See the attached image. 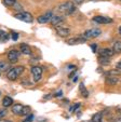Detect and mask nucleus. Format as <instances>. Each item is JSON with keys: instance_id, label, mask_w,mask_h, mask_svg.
Segmentation results:
<instances>
[{"instance_id": "36", "label": "nucleus", "mask_w": 121, "mask_h": 122, "mask_svg": "<svg viewBox=\"0 0 121 122\" xmlns=\"http://www.w3.org/2000/svg\"><path fill=\"white\" fill-rule=\"evenodd\" d=\"M76 3H78V5H80V3H82L83 2V0H74Z\"/></svg>"}, {"instance_id": "38", "label": "nucleus", "mask_w": 121, "mask_h": 122, "mask_svg": "<svg viewBox=\"0 0 121 122\" xmlns=\"http://www.w3.org/2000/svg\"><path fill=\"white\" fill-rule=\"evenodd\" d=\"M116 122H121V117H119V118H117L116 120H115Z\"/></svg>"}, {"instance_id": "32", "label": "nucleus", "mask_w": 121, "mask_h": 122, "mask_svg": "<svg viewBox=\"0 0 121 122\" xmlns=\"http://www.w3.org/2000/svg\"><path fill=\"white\" fill-rule=\"evenodd\" d=\"M61 95H63V91H58V92L55 93V94L53 95V96H54V97H59Z\"/></svg>"}, {"instance_id": "41", "label": "nucleus", "mask_w": 121, "mask_h": 122, "mask_svg": "<svg viewBox=\"0 0 121 122\" xmlns=\"http://www.w3.org/2000/svg\"><path fill=\"white\" fill-rule=\"evenodd\" d=\"M0 76H1V71H0Z\"/></svg>"}, {"instance_id": "1", "label": "nucleus", "mask_w": 121, "mask_h": 122, "mask_svg": "<svg viewBox=\"0 0 121 122\" xmlns=\"http://www.w3.org/2000/svg\"><path fill=\"white\" fill-rule=\"evenodd\" d=\"M75 9H76L75 5L73 2H70V1L64 2L57 7V11L59 13H62V15H70V14L74 13Z\"/></svg>"}, {"instance_id": "30", "label": "nucleus", "mask_w": 121, "mask_h": 122, "mask_svg": "<svg viewBox=\"0 0 121 122\" xmlns=\"http://www.w3.org/2000/svg\"><path fill=\"white\" fill-rule=\"evenodd\" d=\"M11 36H12V39H13L14 41H16V40L18 39V34H16V32H12Z\"/></svg>"}, {"instance_id": "31", "label": "nucleus", "mask_w": 121, "mask_h": 122, "mask_svg": "<svg viewBox=\"0 0 121 122\" xmlns=\"http://www.w3.org/2000/svg\"><path fill=\"white\" fill-rule=\"evenodd\" d=\"M14 5H15V10H16V11L23 12V11H22V5H17V3H15Z\"/></svg>"}, {"instance_id": "24", "label": "nucleus", "mask_w": 121, "mask_h": 122, "mask_svg": "<svg viewBox=\"0 0 121 122\" xmlns=\"http://www.w3.org/2000/svg\"><path fill=\"white\" fill-rule=\"evenodd\" d=\"M80 106H81L80 103H77V104H75V105H73V106L69 108V112H75L78 108H80Z\"/></svg>"}, {"instance_id": "9", "label": "nucleus", "mask_w": 121, "mask_h": 122, "mask_svg": "<svg viewBox=\"0 0 121 122\" xmlns=\"http://www.w3.org/2000/svg\"><path fill=\"white\" fill-rule=\"evenodd\" d=\"M93 21L97 24H110V23H112V19L106 17V16H94Z\"/></svg>"}, {"instance_id": "8", "label": "nucleus", "mask_w": 121, "mask_h": 122, "mask_svg": "<svg viewBox=\"0 0 121 122\" xmlns=\"http://www.w3.org/2000/svg\"><path fill=\"white\" fill-rule=\"evenodd\" d=\"M64 16L63 15H53L52 19H51V24H52V26H54V27H56V26H59L62 25L63 23H64Z\"/></svg>"}, {"instance_id": "29", "label": "nucleus", "mask_w": 121, "mask_h": 122, "mask_svg": "<svg viewBox=\"0 0 121 122\" xmlns=\"http://www.w3.org/2000/svg\"><path fill=\"white\" fill-rule=\"evenodd\" d=\"M5 115H7V110L5 109H0V119L5 117Z\"/></svg>"}, {"instance_id": "34", "label": "nucleus", "mask_w": 121, "mask_h": 122, "mask_svg": "<svg viewBox=\"0 0 121 122\" xmlns=\"http://www.w3.org/2000/svg\"><path fill=\"white\" fill-rule=\"evenodd\" d=\"M52 96H53L52 94H48V95H47V96H44L43 98H44V99H50V98H51V97H52Z\"/></svg>"}, {"instance_id": "7", "label": "nucleus", "mask_w": 121, "mask_h": 122, "mask_svg": "<svg viewBox=\"0 0 121 122\" xmlns=\"http://www.w3.org/2000/svg\"><path fill=\"white\" fill-rule=\"evenodd\" d=\"M52 16H53V13L51 11H49V12H47L46 14H43V15L39 16L38 19H37V21H38V23H40V24H46V23H48V22L51 21Z\"/></svg>"}, {"instance_id": "26", "label": "nucleus", "mask_w": 121, "mask_h": 122, "mask_svg": "<svg viewBox=\"0 0 121 122\" xmlns=\"http://www.w3.org/2000/svg\"><path fill=\"white\" fill-rule=\"evenodd\" d=\"M8 38H9V35L5 34L3 31H0V40H1V41H5Z\"/></svg>"}, {"instance_id": "14", "label": "nucleus", "mask_w": 121, "mask_h": 122, "mask_svg": "<svg viewBox=\"0 0 121 122\" xmlns=\"http://www.w3.org/2000/svg\"><path fill=\"white\" fill-rule=\"evenodd\" d=\"M100 56H105V57L109 58L114 55V51L110 50V49H102L100 51Z\"/></svg>"}, {"instance_id": "28", "label": "nucleus", "mask_w": 121, "mask_h": 122, "mask_svg": "<svg viewBox=\"0 0 121 122\" xmlns=\"http://www.w3.org/2000/svg\"><path fill=\"white\" fill-rule=\"evenodd\" d=\"M32 120H34V116H32V113H29V115H28V117L24 120V122H32Z\"/></svg>"}, {"instance_id": "3", "label": "nucleus", "mask_w": 121, "mask_h": 122, "mask_svg": "<svg viewBox=\"0 0 121 122\" xmlns=\"http://www.w3.org/2000/svg\"><path fill=\"white\" fill-rule=\"evenodd\" d=\"M102 34V30L100 28H92V29H89L87 31H84V34L82 35L85 39H92V38H96L98 37L100 35Z\"/></svg>"}, {"instance_id": "2", "label": "nucleus", "mask_w": 121, "mask_h": 122, "mask_svg": "<svg viewBox=\"0 0 121 122\" xmlns=\"http://www.w3.org/2000/svg\"><path fill=\"white\" fill-rule=\"evenodd\" d=\"M15 19H17L18 21H22V22H25V23H32L34 21V17L30 13L28 12H20V13L15 14L14 16Z\"/></svg>"}, {"instance_id": "42", "label": "nucleus", "mask_w": 121, "mask_h": 122, "mask_svg": "<svg viewBox=\"0 0 121 122\" xmlns=\"http://www.w3.org/2000/svg\"><path fill=\"white\" fill-rule=\"evenodd\" d=\"M0 96H1V93H0Z\"/></svg>"}, {"instance_id": "44", "label": "nucleus", "mask_w": 121, "mask_h": 122, "mask_svg": "<svg viewBox=\"0 0 121 122\" xmlns=\"http://www.w3.org/2000/svg\"><path fill=\"white\" fill-rule=\"evenodd\" d=\"M0 120H1V119H0Z\"/></svg>"}, {"instance_id": "22", "label": "nucleus", "mask_w": 121, "mask_h": 122, "mask_svg": "<svg viewBox=\"0 0 121 122\" xmlns=\"http://www.w3.org/2000/svg\"><path fill=\"white\" fill-rule=\"evenodd\" d=\"M98 62H100V65H103V66H107V65L110 64L109 58L105 57V56H100V57H98Z\"/></svg>"}, {"instance_id": "15", "label": "nucleus", "mask_w": 121, "mask_h": 122, "mask_svg": "<svg viewBox=\"0 0 121 122\" xmlns=\"http://www.w3.org/2000/svg\"><path fill=\"white\" fill-rule=\"evenodd\" d=\"M119 82H120V80H119V78H117V77H107V78H106V83L109 85H116V84H118Z\"/></svg>"}, {"instance_id": "27", "label": "nucleus", "mask_w": 121, "mask_h": 122, "mask_svg": "<svg viewBox=\"0 0 121 122\" xmlns=\"http://www.w3.org/2000/svg\"><path fill=\"white\" fill-rule=\"evenodd\" d=\"M29 111H30V108H29V107L24 106L23 111H22V115H29Z\"/></svg>"}, {"instance_id": "16", "label": "nucleus", "mask_w": 121, "mask_h": 122, "mask_svg": "<svg viewBox=\"0 0 121 122\" xmlns=\"http://www.w3.org/2000/svg\"><path fill=\"white\" fill-rule=\"evenodd\" d=\"M102 121H103V112H96L90 120V122H102Z\"/></svg>"}, {"instance_id": "6", "label": "nucleus", "mask_w": 121, "mask_h": 122, "mask_svg": "<svg viewBox=\"0 0 121 122\" xmlns=\"http://www.w3.org/2000/svg\"><path fill=\"white\" fill-rule=\"evenodd\" d=\"M8 61H9L10 64H14L18 61V57H20V52L17 50H11L8 52L7 54Z\"/></svg>"}, {"instance_id": "20", "label": "nucleus", "mask_w": 121, "mask_h": 122, "mask_svg": "<svg viewBox=\"0 0 121 122\" xmlns=\"http://www.w3.org/2000/svg\"><path fill=\"white\" fill-rule=\"evenodd\" d=\"M10 68V63H7V62H3V61H0V71L3 72V71H7L9 70Z\"/></svg>"}, {"instance_id": "4", "label": "nucleus", "mask_w": 121, "mask_h": 122, "mask_svg": "<svg viewBox=\"0 0 121 122\" xmlns=\"http://www.w3.org/2000/svg\"><path fill=\"white\" fill-rule=\"evenodd\" d=\"M55 30H56L57 35L59 37H67L69 34H70V28L66 25H59L55 27Z\"/></svg>"}, {"instance_id": "10", "label": "nucleus", "mask_w": 121, "mask_h": 122, "mask_svg": "<svg viewBox=\"0 0 121 122\" xmlns=\"http://www.w3.org/2000/svg\"><path fill=\"white\" fill-rule=\"evenodd\" d=\"M87 41L83 36H78V37H73L70 39L67 40V43L68 44H79V43H84Z\"/></svg>"}, {"instance_id": "33", "label": "nucleus", "mask_w": 121, "mask_h": 122, "mask_svg": "<svg viewBox=\"0 0 121 122\" xmlns=\"http://www.w3.org/2000/svg\"><path fill=\"white\" fill-rule=\"evenodd\" d=\"M91 48H92V50H93V52H94V53H95V52H96V50H97V46H96V44H92V46H91Z\"/></svg>"}, {"instance_id": "43", "label": "nucleus", "mask_w": 121, "mask_h": 122, "mask_svg": "<svg viewBox=\"0 0 121 122\" xmlns=\"http://www.w3.org/2000/svg\"><path fill=\"white\" fill-rule=\"evenodd\" d=\"M119 1H121V0H119Z\"/></svg>"}, {"instance_id": "39", "label": "nucleus", "mask_w": 121, "mask_h": 122, "mask_svg": "<svg viewBox=\"0 0 121 122\" xmlns=\"http://www.w3.org/2000/svg\"><path fill=\"white\" fill-rule=\"evenodd\" d=\"M119 34H120V36H121V26L119 27Z\"/></svg>"}, {"instance_id": "40", "label": "nucleus", "mask_w": 121, "mask_h": 122, "mask_svg": "<svg viewBox=\"0 0 121 122\" xmlns=\"http://www.w3.org/2000/svg\"><path fill=\"white\" fill-rule=\"evenodd\" d=\"M109 122H116V121H109Z\"/></svg>"}, {"instance_id": "19", "label": "nucleus", "mask_w": 121, "mask_h": 122, "mask_svg": "<svg viewBox=\"0 0 121 122\" xmlns=\"http://www.w3.org/2000/svg\"><path fill=\"white\" fill-rule=\"evenodd\" d=\"M79 90H80V94L82 95L84 98H88V97H89V92H88V90L85 89V86H84V84H83V83H80Z\"/></svg>"}, {"instance_id": "25", "label": "nucleus", "mask_w": 121, "mask_h": 122, "mask_svg": "<svg viewBox=\"0 0 121 122\" xmlns=\"http://www.w3.org/2000/svg\"><path fill=\"white\" fill-rule=\"evenodd\" d=\"M3 3H5L7 7H12L16 3V0H3Z\"/></svg>"}, {"instance_id": "17", "label": "nucleus", "mask_w": 121, "mask_h": 122, "mask_svg": "<svg viewBox=\"0 0 121 122\" xmlns=\"http://www.w3.org/2000/svg\"><path fill=\"white\" fill-rule=\"evenodd\" d=\"M121 75L120 70H116V69H111V70H108L105 72L106 77H119Z\"/></svg>"}, {"instance_id": "35", "label": "nucleus", "mask_w": 121, "mask_h": 122, "mask_svg": "<svg viewBox=\"0 0 121 122\" xmlns=\"http://www.w3.org/2000/svg\"><path fill=\"white\" fill-rule=\"evenodd\" d=\"M116 67H117V69H121V61H120L119 63H117Z\"/></svg>"}, {"instance_id": "23", "label": "nucleus", "mask_w": 121, "mask_h": 122, "mask_svg": "<svg viewBox=\"0 0 121 122\" xmlns=\"http://www.w3.org/2000/svg\"><path fill=\"white\" fill-rule=\"evenodd\" d=\"M15 71H16V74H17V76L20 77L22 74L24 72V70H25V68H24V66H17V67H15Z\"/></svg>"}, {"instance_id": "12", "label": "nucleus", "mask_w": 121, "mask_h": 122, "mask_svg": "<svg viewBox=\"0 0 121 122\" xmlns=\"http://www.w3.org/2000/svg\"><path fill=\"white\" fill-rule=\"evenodd\" d=\"M23 108H24L23 105H21V104H16V105H14V106L12 107V112H13L14 115L22 116V111H23Z\"/></svg>"}, {"instance_id": "13", "label": "nucleus", "mask_w": 121, "mask_h": 122, "mask_svg": "<svg viewBox=\"0 0 121 122\" xmlns=\"http://www.w3.org/2000/svg\"><path fill=\"white\" fill-rule=\"evenodd\" d=\"M20 49H21L22 53L25 54V55H30V54H32V49H30V46H28L27 43H22Z\"/></svg>"}, {"instance_id": "5", "label": "nucleus", "mask_w": 121, "mask_h": 122, "mask_svg": "<svg viewBox=\"0 0 121 122\" xmlns=\"http://www.w3.org/2000/svg\"><path fill=\"white\" fill-rule=\"evenodd\" d=\"M42 67L40 66H32V74L34 76V81L38 82L41 80V76H42Z\"/></svg>"}, {"instance_id": "21", "label": "nucleus", "mask_w": 121, "mask_h": 122, "mask_svg": "<svg viewBox=\"0 0 121 122\" xmlns=\"http://www.w3.org/2000/svg\"><path fill=\"white\" fill-rule=\"evenodd\" d=\"M112 51H114V53H121V41L120 40H117L114 43Z\"/></svg>"}, {"instance_id": "18", "label": "nucleus", "mask_w": 121, "mask_h": 122, "mask_svg": "<svg viewBox=\"0 0 121 122\" xmlns=\"http://www.w3.org/2000/svg\"><path fill=\"white\" fill-rule=\"evenodd\" d=\"M12 104H13V99H12L10 96L3 97V99H2V106L3 107H5V108H7V107H10Z\"/></svg>"}, {"instance_id": "37", "label": "nucleus", "mask_w": 121, "mask_h": 122, "mask_svg": "<svg viewBox=\"0 0 121 122\" xmlns=\"http://www.w3.org/2000/svg\"><path fill=\"white\" fill-rule=\"evenodd\" d=\"M0 122H13V121H12V120H2L1 119L0 120Z\"/></svg>"}, {"instance_id": "11", "label": "nucleus", "mask_w": 121, "mask_h": 122, "mask_svg": "<svg viewBox=\"0 0 121 122\" xmlns=\"http://www.w3.org/2000/svg\"><path fill=\"white\" fill-rule=\"evenodd\" d=\"M7 78L9 79V80H11V81H14V80H16V79L18 78L17 74H16V71H15V69H14V68H11V69H9V70H8V72H7Z\"/></svg>"}]
</instances>
